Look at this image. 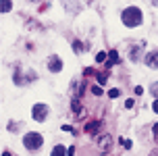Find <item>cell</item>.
Wrapping results in <instances>:
<instances>
[{"label":"cell","instance_id":"1","mask_svg":"<svg viewBox=\"0 0 158 156\" xmlns=\"http://www.w3.org/2000/svg\"><path fill=\"white\" fill-rule=\"evenodd\" d=\"M121 19H123V25H127V27H137V25L142 23L144 15H142V11H140L137 6H127V9L121 13Z\"/></svg>","mask_w":158,"mask_h":156},{"label":"cell","instance_id":"2","mask_svg":"<svg viewBox=\"0 0 158 156\" xmlns=\"http://www.w3.org/2000/svg\"><path fill=\"white\" fill-rule=\"evenodd\" d=\"M42 144H44V138L40 135V133H35V131H31V133H25V135H23V146H25L29 152H35V150H40V148H42Z\"/></svg>","mask_w":158,"mask_h":156},{"label":"cell","instance_id":"3","mask_svg":"<svg viewBox=\"0 0 158 156\" xmlns=\"http://www.w3.org/2000/svg\"><path fill=\"white\" fill-rule=\"evenodd\" d=\"M31 115H33L35 121H44V119L48 117V106L46 104H35L33 110H31Z\"/></svg>","mask_w":158,"mask_h":156},{"label":"cell","instance_id":"4","mask_svg":"<svg viewBox=\"0 0 158 156\" xmlns=\"http://www.w3.org/2000/svg\"><path fill=\"white\" fill-rule=\"evenodd\" d=\"M83 131L87 133V135H98V133L102 131V121H89V123H85Z\"/></svg>","mask_w":158,"mask_h":156},{"label":"cell","instance_id":"5","mask_svg":"<svg viewBox=\"0 0 158 156\" xmlns=\"http://www.w3.org/2000/svg\"><path fill=\"white\" fill-rule=\"evenodd\" d=\"M98 146H100V150H110V146H112V138L108 135V133H102V135L98 138Z\"/></svg>","mask_w":158,"mask_h":156},{"label":"cell","instance_id":"6","mask_svg":"<svg viewBox=\"0 0 158 156\" xmlns=\"http://www.w3.org/2000/svg\"><path fill=\"white\" fill-rule=\"evenodd\" d=\"M144 60H146V65H148V67H152V69H158V50L148 52Z\"/></svg>","mask_w":158,"mask_h":156},{"label":"cell","instance_id":"7","mask_svg":"<svg viewBox=\"0 0 158 156\" xmlns=\"http://www.w3.org/2000/svg\"><path fill=\"white\" fill-rule=\"evenodd\" d=\"M48 69H50L52 73H58V71L62 69V60H60L58 56H50V58H48Z\"/></svg>","mask_w":158,"mask_h":156},{"label":"cell","instance_id":"8","mask_svg":"<svg viewBox=\"0 0 158 156\" xmlns=\"http://www.w3.org/2000/svg\"><path fill=\"white\" fill-rule=\"evenodd\" d=\"M117 62H119V52H117V50H108V60H106L104 67H106V69H110V67H115Z\"/></svg>","mask_w":158,"mask_h":156},{"label":"cell","instance_id":"9","mask_svg":"<svg viewBox=\"0 0 158 156\" xmlns=\"http://www.w3.org/2000/svg\"><path fill=\"white\" fill-rule=\"evenodd\" d=\"M71 90L75 92V96H77V98H81V96H83V90H85V83H83V81H75Z\"/></svg>","mask_w":158,"mask_h":156},{"label":"cell","instance_id":"10","mask_svg":"<svg viewBox=\"0 0 158 156\" xmlns=\"http://www.w3.org/2000/svg\"><path fill=\"white\" fill-rule=\"evenodd\" d=\"M50 156H67V148L60 146V144H56V146L52 148V154H50Z\"/></svg>","mask_w":158,"mask_h":156},{"label":"cell","instance_id":"11","mask_svg":"<svg viewBox=\"0 0 158 156\" xmlns=\"http://www.w3.org/2000/svg\"><path fill=\"white\" fill-rule=\"evenodd\" d=\"M25 25H27V29H38V31H42V29H44L40 23H35L33 19H25Z\"/></svg>","mask_w":158,"mask_h":156},{"label":"cell","instance_id":"12","mask_svg":"<svg viewBox=\"0 0 158 156\" xmlns=\"http://www.w3.org/2000/svg\"><path fill=\"white\" fill-rule=\"evenodd\" d=\"M11 9H13V2H11V0H0V11H2L4 15H6Z\"/></svg>","mask_w":158,"mask_h":156},{"label":"cell","instance_id":"13","mask_svg":"<svg viewBox=\"0 0 158 156\" xmlns=\"http://www.w3.org/2000/svg\"><path fill=\"white\" fill-rule=\"evenodd\" d=\"M129 58H131L133 62H137V60H140V48H137V46H133V48H131V52H129Z\"/></svg>","mask_w":158,"mask_h":156},{"label":"cell","instance_id":"14","mask_svg":"<svg viewBox=\"0 0 158 156\" xmlns=\"http://www.w3.org/2000/svg\"><path fill=\"white\" fill-rule=\"evenodd\" d=\"M73 48H75V52H83V44H81L79 40H75V42H73Z\"/></svg>","mask_w":158,"mask_h":156},{"label":"cell","instance_id":"15","mask_svg":"<svg viewBox=\"0 0 158 156\" xmlns=\"http://www.w3.org/2000/svg\"><path fill=\"white\" fill-rule=\"evenodd\" d=\"M102 60H106V52H98L96 54V62H102Z\"/></svg>","mask_w":158,"mask_h":156},{"label":"cell","instance_id":"16","mask_svg":"<svg viewBox=\"0 0 158 156\" xmlns=\"http://www.w3.org/2000/svg\"><path fill=\"white\" fill-rule=\"evenodd\" d=\"M106 77H108V75H104V73H98V83L106 85Z\"/></svg>","mask_w":158,"mask_h":156},{"label":"cell","instance_id":"17","mask_svg":"<svg viewBox=\"0 0 158 156\" xmlns=\"http://www.w3.org/2000/svg\"><path fill=\"white\" fill-rule=\"evenodd\" d=\"M108 96L110 98H119V90H117V87H112V90L108 92Z\"/></svg>","mask_w":158,"mask_h":156},{"label":"cell","instance_id":"18","mask_svg":"<svg viewBox=\"0 0 158 156\" xmlns=\"http://www.w3.org/2000/svg\"><path fill=\"white\" fill-rule=\"evenodd\" d=\"M92 94L100 96V94H102V87H100V85H94V87H92Z\"/></svg>","mask_w":158,"mask_h":156},{"label":"cell","instance_id":"19","mask_svg":"<svg viewBox=\"0 0 158 156\" xmlns=\"http://www.w3.org/2000/svg\"><path fill=\"white\" fill-rule=\"evenodd\" d=\"M121 144H123V146H125V148H127V150H129V148H131V146H133V144H131V142H129V140H123V138H121Z\"/></svg>","mask_w":158,"mask_h":156},{"label":"cell","instance_id":"20","mask_svg":"<svg viewBox=\"0 0 158 156\" xmlns=\"http://www.w3.org/2000/svg\"><path fill=\"white\" fill-rule=\"evenodd\" d=\"M135 94L142 96V94H144V87H142V85H137V87H135Z\"/></svg>","mask_w":158,"mask_h":156},{"label":"cell","instance_id":"21","mask_svg":"<svg viewBox=\"0 0 158 156\" xmlns=\"http://www.w3.org/2000/svg\"><path fill=\"white\" fill-rule=\"evenodd\" d=\"M150 90H152V94H158V83H152Z\"/></svg>","mask_w":158,"mask_h":156},{"label":"cell","instance_id":"22","mask_svg":"<svg viewBox=\"0 0 158 156\" xmlns=\"http://www.w3.org/2000/svg\"><path fill=\"white\" fill-rule=\"evenodd\" d=\"M152 110H154V113H158V100H154V104H152Z\"/></svg>","mask_w":158,"mask_h":156},{"label":"cell","instance_id":"23","mask_svg":"<svg viewBox=\"0 0 158 156\" xmlns=\"http://www.w3.org/2000/svg\"><path fill=\"white\" fill-rule=\"evenodd\" d=\"M133 104H135L133 100H127V102H125V106H127V108H133Z\"/></svg>","mask_w":158,"mask_h":156},{"label":"cell","instance_id":"24","mask_svg":"<svg viewBox=\"0 0 158 156\" xmlns=\"http://www.w3.org/2000/svg\"><path fill=\"white\" fill-rule=\"evenodd\" d=\"M154 135H158V123L154 125Z\"/></svg>","mask_w":158,"mask_h":156},{"label":"cell","instance_id":"25","mask_svg":"<svg viewBox=\"0 0 158 156\" xmlns=\"http://www.w3.org/2000/svg\"><path fill=\"white\" fill-rule=\"evenodd\" d=\"M2 156H13V154H11V152H6V150H4V152H2Z\"/></svg>","mask_w":158,"mask_h":156},{"label":"cell","instance_id":"26","mask_svg":"<svg viewBox=\"0 0 158 156\" xmlns=\"http://www.w3.org/2000/svg\"><path fill=\"white\" fill-rule=\"evenodd\" d=\"M150 156H158V150H154V152H152V154H150Z\"/></svg>","mask_w":158,"mask_h":156},{"label":"cell","instance_id":"27","mask_svg":"<svg viewBox=\"0 0 158 156\" xmlns=\"http://www.w3.org/2000/svg\"><path fill=\"white\" fill-rule=\"evenodd\" d=\"M152 4H154V6H158V0H152Z\"/></svg>","mask_w":158,"mask_h":156},{"label":"cell","instance_id":"28","mask_svg":"<svg viewBox=\"0 0 158 156\" xmlns=\"http://www.w3.org/2000/svg\"><path fill=\"white\" fill-rule=\"evenodd\" d=\"M31 2H38V0H31Z\"/></svg>","mask_w":158,"mask_h":156}]
</instances>
